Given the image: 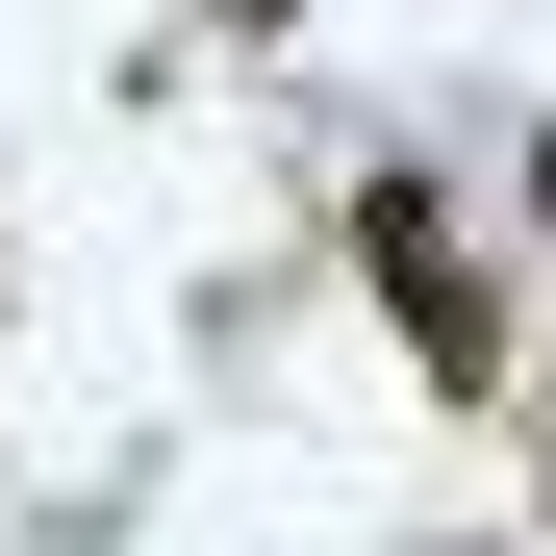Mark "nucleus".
I'll return each instance as SVG.
<instances>
[{"instance_id":"1","label":"nucleus","mask_w":556,"mask_h":556,"mask_svg":"<svg viewBox=\"0 0 556 556\" xmlns=\"http://www.w3.org/2000/svg\"><path fill=\"white\" fill-rule=\"evenodd\" d=\"M354 278L405 304V354H430L455 405H506V304H481V253H455V203H430V177H354Z\"/></svg>"},{"instance_id":"2","label":"nucleus","mask_w":556,"mask_h":556,"mask_svg":"<svg viewBox=\"0 0 556 556\" xmlns=\"http://www.w3.org/2000/svg\"><path fill=\"white\" fill-rule=\"evenodd\" d=\"M203 26H304V0H203Z\"/></svg>"},{"instance_id":"4","label":"nucleus","mask_w":556,"mask_h":556,"mask_svg":"<svg viewBox=\"0 0 556 556\" xmlns=\"http://www.w3.org/2000/svg\"><path fill=\"white\" fill-rule=\"evenodd\" d=\"M531 506H556V455H531Z\"/></svg>"},{"instance_id":"3","label":"nucleus","mask_w":556,"mask_h":556,"mask_svg":"<svg viewBox=\"0 0 556 556\" xmlns=\"http://www.w3.org/2000/svg\"><path fill=\"white\" fill-rule=\"evenodd\" d=\"M531 228H556V152H531Z\"/></svg>"}]
</instances>
